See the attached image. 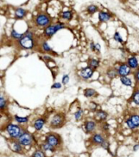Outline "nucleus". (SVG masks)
I'll list each match as a JSON object with an SVG mask.
<instances>
[{
	"instance_id": "f257e3e1",
	"label": "nucleus",
	"mask_w": 139,
	"mask_h": 157,
	"mask_svg": "<svg viewBox=\"0 0 139 157\" xmlns=\"http://www.w3.org/2000/svg\"><path fill=\"white\" fill-rule=\"evenodd\" d=\"M18 42V46L24 50H33L36 46V40L34 38V33L32 30L28 29L24 33V36L20 39Z\"/></svg>"
},
{
	"instance_id": "f03ea898",
	"label": "nucleus",
	"mask_w": 139,
	"mask_h": 157,
	"mask_svg": "<svg viewBox=\"0 0 139 157\" xmlns=\"http://www.w3.org/2000/svg\"><path fill=\"white\" fill-rule=\"evenodd\" d=\"M26 129L21 125L8 123L5 127V131L9 136L10 139H18L21 136Z\"/></svg>"
},
{
	"instance_id": "7ed1b4c3",
	"label": "nucleus",
	"mask_w": 139,
	"mask_h": 157,
	"mask_svg": "<svg viewBox=\"0 0 139 157\" xmlns=\"http://www.w3.org/2000/svg\"><path fill=\"white\" fill-rule=\"evenodd\" d=\"M66 25L64 23L60 22L58 21L56 23H52L50 25H48L47 27L44 28L43 29V36L46 38H51L52 37L55 35V33H57L58 31L61 30V29H65Z\"/></svg>"
},
{
	"instance_id": "20e7f679",
	"label": "nucleus",
	"mask_w": 139,
	"mask_h": 157,
	"mask_svg": "<svg viewBox=\"0 0 139 157\" xmlns=\"http://www.w3.org/2000/svg\"><path fill=\"white\" fill-rule=\"evenodd\" d=\"M33 23L37 27L44 29L52 24V19L48 14L45 13V12H40L34 17Z\"/></svg>"
},
{
	"instance_id": "39448f33",
	"label": "nucleus",
	"mask_w": 139,
	"mask_h": 157,
	"mask_svg": "<svg viewBox=\"0 0 139 157\" xmlns=\"http://www.w3.org/2000/svg\"><path fill=\"white\" fill-rule=\"evenodd\" d=\"M66 122V116L62 112H58L52 116L51 120L50 121L49 126L51 129L57 130L60 129L64 125Z\"/></svg>"
},
{
	"instance_id": "423d86ee",
	"label": "nucleus",
	"mask_w": 139,
	"mask_h": 157,
	"mask_svg": "<svg viewBox=\"0 0 139 157\" xmlns=\"http://www.w3.org/2000/svg\"><path fill=\"white\" fill-rule=\"evenodd\" d=\"M45 142L47 143L51 144V146L55 147L56 149H59L62 146V138L60 135L55 134V133H49L46 135L45 137Z\"/></svg>"
},
{
	"instance_id": "0eeeda50",
	"label": "nucleus",
	"mask_w": 139,
	"mask_h": 157,
	"mask_svg": "<svg viewBox=\"0 0 139 157\" xmlns=\"http://www.w3.org/2000/svg\"><path fill=\"white\" fill-rule=\"evenodd\" d=\"M17 140L19 141L20 143H21V145L25 146V147H27V146H32L33 144L36 143V139L34 135L33 134H31L30 132H29L27 130H25L24 134L20 137Z\"/></svg>"
},
{
	"instance_id": "6e6552de",
	"label": "nucleus",
	"mask_w": 139,
	"mask_h": 157,
	"mask_svg": "<svg viewBox=\"0 0 139 157\" xmlns=\"http://www.w3.org/2000/svg\"><path fill=\"white\" fill-rule=\"evenodd\" d=\"M125 125L129 130H134L139 128V114L138 113H133L128 118L125 119Z\"/></svg>"
},
{
	"instance_id": "1a4fd4ad",
	"label": "nucleus",
	"mask_w": 139,
	"mask_h": 157,
	"mask_svg": "<svg viewBox=\"0 0 139 157\" xmlns=\"http://www.w3.org/2000/svg\"><path fill=\"white\" fill-rule=\"evenodd\" d=\"M98 126V121H96L95 120H86L83 124V127H84L85 132L88 134H92L94 133V131L97 129Z\"/></svg>"
},
{
	"instance_id": "9d476101",
	"label": "nucleus",
	"mask_w": 139,
	"mask_h": 157,
	"mask_svg": "<svg viewBox=\"0 0 139 157\" xmlns=\"http://www.w3.org/2000/svg\"><path fill=\"white\" fill-rule=\"evenodd\" d=\"M9 146L13 152L17 154H24L25 153V146L21 145L17 139H11L9 142Z\"/></svg>"
},
{
	"instance_id": "9b49d317",
	"label": "nucleus",
	"mask_w": 139,
	"mask_h": 157,
	"mask_svg": "<svg viewBox=\"0 0 139 157\" xmlns=\"http://www.w3.org/2000/svg\"><path fill=\"white\" fill-rule=\"evenodd\" d=\"M116 69H117L118 76L119 77H128L132 73V69L130 67L128 66L127 63H120L117 67H116Z\"/></svg>"
},
{
	"instance_id": "f8f14e48",
	"label": "nucleus",
	"mask_w": 139,
	"mask_h": 157,
	"mask_svg": "<svg viewBox=\"0 0 139 157\" xmlns=\"http://www.w3.org/2000/svg\"><path fill=\"white\" fill-rule=\"evenodd\" d=\"M94 73V69L89 66L85 67L79 71V77L83 81H88L90 80V78H92Z\"/></svg>"
},
{
	"instance_id": "ddd939ff",
	"label": "nucleus",
	"mask_w": 139,
	"mask_h": 157,
	"mask_svg": "<svg viewBox=\"0 0 139 157\" xmlns=\"http://www.w3.org/2000/svg\"><path fill=\"white\" fill-rule=\"evenodd\" d=\"M90 143L94 146H101V144L106 140L104 134L101 133H94L90 137Z\"/></svg>"
},
{
	"instance_id": "4468645a",
	"label": "nucleus",
	"mask_w": 139,
	"mask_h": 157,
	"mask_svg": "<svg viewBox=\"0 0 139 157\" xmlns=\"http://www.w3.org/2000/svg\"><path fill=\"white\" fill-rule=\"evenodd\" d=\"M46 123V119L45 117H38L37 119H35L33 121V124H32V126L35 130V131L37 132H39L41 131L43 127L45 126V125Z\"/></svg>"
},
{
	"instance_id": "2eb2a0df",
	"label": "nucleus",
	"mask_w": 139,
	"mask_h": 157,
	"mask_svg": "<svg viewBox=\"0 0 139 157\" xmlns=\"http://www.w3.org/2000/svg\"><path fill=\"white\" fill-rule=\"evenodd\" d=\"M126 63H128V65L130 67V69L132 70H134V71L137 70L139 68V61L138 59L137 58L136 55H130V56H128Z\"/></svg>"
},
{
	"instance_id": "dca6fc26",
	"label": "nucleus",
	"mask_w": 139,
	"mask_h": 157,
	"mask_svg": "<svg viewBox=\"0 0 139 157\" xmlns=\"http://www.w3.org/2000/svg\"><path fill=\"white\" fill-rule=\"evenodd\" d=\"M108 117V113L103 110H97L94 113V119L98 122H104L107 121V119Z\"/></svg>"
},
{
	"instance_id": "f3484780",
	"label": "nucleus",
	"mask_w": 139,
	"mask_h": 157,
	"mask_svg": "<svg viewBox=\"0 0 139 157\" xmlns=\"http://www.w3.org/2000/svg\"><path fill=\"white\" fill-rule=\"evenodd\" d=\"M98 20L100 23H106L109 21L112 18V14L110 12L104 11H100L98 12Z\"/></svg>"
},
{
	"instance_id": "a211bd4d",
	"label": "nucleus",
	"mask_w": 139,
	"mask_h": 157,
	"mask_svg": "<svg viewBox=\"0 0 139 157\" xmlns=\"http://www.w3.org/2000/svg\"><path fill=\"white\" fill-rule=\"evenodd\" d=\"M40 50L44 53H54V54H56L53 51V48L50 46L49 43L46 40H44V41H42L41 42V44H40Z\"/></svg>"
},
{
	"instance_id": "6ab92c4d",
	"label": "nucleus",
	"mask_w": 139,
	"mask_h": 157,
	"mask_svg": "<svg viewBox=\"0 0 139 157\" xmlns=\"http://www.w3.org/2000/svg\"><path fill=\"white\" fill-rule=\"evenodd\" d=\"M26 15H27V11L25 9L22 8H17L15 10V17H16V19H24L26 17Z\"/></svg>"
},
{
	"instance_id": "aec40b11",
	"label": "nucleus",
	"mask_w": 139,
	"mask_h": 157,
	"mask_svg": "<svg viewBox=\"0 0 139 157\" xmlns=\"http://www.w3.org/2000/svg\"><path fill=\"white\" fill-rule=\"evenodd\" d=\"M106 76L107 77L108 79L112 80L118 76L117 69H116V67H112V68H109V69L107 70Z\"/></svg>"
},
{
	"instance_id": "412c9836",
	"label": "nucleus",
	"mask_w": 139,
	"mask_h": 157,
	"mask_svg": "<svg viewBox=\"0 0 139 157\" xmlns=\"http://www.w3.org/2000/svg\"><path fill=\"white\" fill-rule=\"evenodd\" d=\"M40 148H41L42 150H43L45 152H51V153H55V152L57 151V149L55 148V147H54L53 146H51V144L47 143L46 142H44V143H42L40 145Z\"/></svg>"
},
{
	"instance_id": "4be33fe9",
	"label": "nucleus",
	"mask_w": 139,
	"mask_h": 157,
	"mask_svg": "<svg viewBox=\"0 0 139 157\" xmlns=\"http://www.w3.org/2000/svg\"><path fill=\"white\" fill-rule=\"evenodd\" d=\"M14 121L17 122V124L19 125H25L27 124L29 121V116H20L18 115H15L14 116Z\"/></svg>"
},
{
	"instance_id": "5701e85b",
	"label": "nucleus",
	"mask_w": 139,
	"mask_h": 157,
	"mask_svg": "<svg viewBox=\"0 0 139 157\" xmlns=\"http://www.w3.org/2000/svg\"><path fill=\"white\" fill-rule=\"evenodd\" d=\"M84 96L86 98H94L98 95V92L92 88H87L83 91Z\"/></svg>"
},
{
	"instance_id": "b1692460",
	"label": "nucleus",
	"mask_w": 139,
	"mask_h": 157,
	"mask_svg": "<svg viewBox=\"0 0 139 157\" xmlns=\"http://www.w3.org/2000/svg\"><path fill=\"white\" fill-rule=\"evenodd\" d=\"M99 65H100V61L98 60V59H90L88 61V66L90 67L94 70L98 69Z\"/></svg>"
},
{
	"instance_id": "393cba45",
	"label": "nucleus",
	"mask_w": 139,
	"mask_h": 157,
	"mask_svg": "<svg viewBox=\"0 0 139 157\" xmlns=\"http://www.w3.org/2000/svg\"><path fill=\"white\" fill-rule=\"evenodd\" d=\"M60 17L63 20H67V21H69L73 19V13L72 11H63L61 15H60Z\"/></svg>"
},
{
	"instance_id": "a878e982",
	"label": "nucleus",
	"mask_w": 139,
	"mask_h": 157,
	"mask_svg": "<svg viewBox=\"0 0 139 157\" xmlns=\"http://www.w3.org/2000/svg\"><path fill=\"white\" fill-rule=\"evenodd\" d=\"M131 102L137 106H139V88L136 89L131 96Z\"/></svg>"
},
{
	"instance_id": "bb28decb",
	"label": "nucleus",
	"mask_w": 139,
	"mask_h": 157,
	"mask_svg": "<svg viewBox=\"0 0 139 157\" xmlns=\"http://www.w3.org/2000/svg\"><path fill=\"white\" fill-rule=\"evenodd\" d=\"M120 81L122 85L127 87H130L133 85V81L129 77H120Z\"/></svg>"
},
{
	"instance_id": "cd10ccee",
	"label": "nucleus",
	"mask_w": 139,
	"mask_h": 157,
	"mask_svg": "<svg viewBox=\"0 0 139 157\" xmlns=\"http://www.w3.org/2000/svg\"><path fill=\"white\" fill-rule=\"evenodd\" d=\"M7 108H8V99L3 94H1V96H0V110H1V112H3Z\"/></svg>"
},
{
	"instance_id": "c85d7f7f",
	"label": "nucleus",
	"mask_w": 139,
	"mask_h": 157,
	"mask_svg": "<svg viewBox=\"0 0 139 157\" xmlns=\"http://www.w3.org/2000/svg\"><path fill=\"white\" fill-rule=\"evenodd\" d=\"M74 115V118L76 121H81L82 118H83V116H84V111L83 109L81 108H77V110L73 113Z\"/></svg>"
},
{
	"instance_id": "c756f323",
	"label": "nucleus",
	"mask_w": 139,
	"mask_h": 157,
	"mask_svg": "<svg viewBox=\"0 0 139 157\" xmlns=\"http://www.w3.org/2000/svg\"><path fill=\"white\" fill-rule=\"evenodd\" d=\"M98 11V6L94 5V4H90L86 8V11L88 14L90 15H94Z\"/></svg>"
},
{
	"instance_id": "7c9ffc66",
	"label": "nucleus",
	"mask_w": 139,
	"mask_h": 157,
	"mask_svg": "<svg viewBox=\"0 0 139 157\" xmlns=\"http://www.w3.org/2000/svg\"><path fill=\"white\" fill-rule=\"evenodd\" d=\"M24 36V33H20L19 32H17V30L15 29H11V38H13L14 40H17V41H19L20 39L22 37Z\"/></svg>"
},
{
	"instance_id": "2f4dec72",
	"label": "nucleus",
	"mask_w": 139,
	"mask_h": 157,
	"mask_svg": "<svg viewBox=\"0 0 139 157\" xmlns=\"http://www.w3.org/2000/svg\"><path fill=\"white\" fill-rule=\"evenodd\" d=\"M31 157H46V154L43 150L40 148L33 152V154L31 155Z\"/></svg>"
},
{
	"instance_id": "473e14b6",
	"label": "nucleus",
	"mask_w": 139,
	"mask_h": 157,
	"mask_svg": "<svg viewBox=\"0 0 139 157\" xmlns=\"http://www.w3.org/2000/svg\"><path fill=\"white\" fill-rule=\"evenodd\" d=\"M113 39L115 41L118 42V43H120V44H123L124 43V40H123L122 36L120 35V33L119 32H115L114 35H113Z\"/></svg>"
},
{
	"instance_id": "72a5a7b5",
	"label": "nucleus",
	"mask_w": 139,
	"mask_h": 157,
	"mask_svg": "<svg viewBox=\"0 0 139 157\" xmlns=\"http://www.w3.org/2000/svg\"><path fill=\"white\" fill-rule=\"evenodd\" d=\"M101 129L103 130V131H105V132H107V131H108L110 129V125L107 123V122H106V121H104V122H102L101 123Z\"/></svg>"
},
{
	"instance_id": "f704fd0d",
	"label": "nucleus",
	"mask_w": 139,
	"mask_h": 157,
	"mask_svg": "<svg viewBox=\"0 0 139 157\" xmlns=\"http://www.w3.org/2000/svg\"><path fill=\"white\" fill-rule=\"evenodd\" d=\"M69 81H70V77H69V75L65 74L63 75V77H62V81H61V82H62V84H63V85H65L69 82Z\"/></svg>"
},
{
	"instance_id": "c9c22d12",
	"label": "nucleus",
	"mask_w": 139,
	"mask_h": 157,
	"mask_svg": "<svg viewBox=\"0 0 139 157\" xmlns=\"http://www.w3.org/2000/svg\"><path fill=\"white\" fill-rule=\"evenodd\" d=\"M62 87H63L62 82H55L51 85V89H53V90H60Z\"/></svg>"
},
{
	"instance_id": "e433bc0d",
	"label": "nucleus",
	"mask_w": 139,
	"mask_h": 157,
	"mask_svg": "<svg viewBox=\"0 0 139 157\" xmlns=\"http://www.w3.org/2000/svg\"><path fill=\"white\" fill-rule=\"evenodd\" d=\"M134 80H135V82L139 84V68L137 69V70L134 71Z\"/></svg>"
},
{
	"instance_id": "4c0bfd02",
	"label": "nucleus",
	"mask_w": 139,
	"mask_h": 157,
	"mask_svg": "<svg viewBox=\"0 0 139 157\" xmlns=\"http://www.w3.org/2000/svg\"><path fill=\"white\" fill-rule=\"evenodd\" d=\"M101 147H103V149H105V150H108V149H109V146H110V143H109V142H108V141L107 140H105L103 142V143L101 144Z\"/></svg>"
},
{
	"instance_id": "58836bf2",
	"label": "nucleus",
	"mask_w": 139,
	"mask_h": 157,
	"mask_svg": "<svg viewBox=\"0 0 139 157\" xmlns=\"http://www.w3.org/2000/svg\"><path fill=\"white\" fill-rule=\"evenodd\" d=\"M90 49L91 50V51L95 52V43L94 42H91L90 44Z\"/></svg>"
},
{
	"instance_id": "ea45409f",
	"label": "nucleus",
	"mask_w": 139,
	"mask_h": 157,
	"mask_svg": "<svg viewBox=\"0 0 139 157\" xmlns=\"http://www.w3.org/2000/svg\"><path fill=\"white\" fill-rule=\"evenodd\" d=\"M101 51V45L99 43H95V52L99 53Z\"/></svg>"
},
{
	"instance_id": "a19ab883",
	"label": "nucleus",
	"mask_w": 139,
	"mask_h": 157,
	"mask_svg": "<svg viewBox=\"0 0 139 157\" xmlns=\"http://www.w3.org/2000/svg\"><path fill=\"white\" fill-rule=\"evenodd\" d=\"M43 60L45 61H53V59L51 56H48V55H44Z\"/></svg>"
},
{
	"instance_id": "79ce46f5",
	"label": "nucleus",
	"mask_w": 139,
	"mask_h": 157,
	"mask_svg": "<svg viewBox=\"0 0 139 157\" xmlns=\"http://www.w3.org/2000/svg\"><path fill=\"white\" fill-rule=\"evenodd\" d=\"M139 150V143H137L135 144L134 146V147H133V151L134 152H137V151H138Z\"/></svg>"
},
{
	"instance_id": "37998d69",
	"label": "nucleus",
	"mask_w": 139,
	"mask_h": 157,
	"mask_svg": "<svg viewBox=\"0 0 139 157\" xmlns=\"http://www.w3.org/2000/svg\"><path fill=\"white\" fill-rule=\"evenodd\" d=\"M137 1H139V0H137Z\"/></svg>"
}]
</instances>
